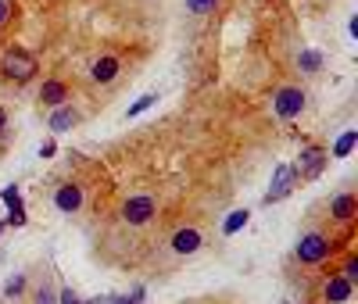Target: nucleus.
<instances>
[{
	"mask_svg": "<svg viewBox=\"0 0 358 304\" xmlns=\"http://www.w3.org/2000/svg\"><path fill=\"white\" fill-rule=\"evenodd\" d=\"M355 215H358V197L355 194H337L333 201H330V218L333 222H355Z\"/></svg>",
	"mask_w": 358,
	"mask_h": 304,
	"instance_id": "11",
	"label": "nucleus"
},
{
	"mask_svg": "<svg viewBox=\"0 0 358 304\" xmlns=\"http://www.w3.org/2000/svg\"><path fill=\"white\" fill-rule=\"evenodd\" d=\"M154 101H158V93H147V97H140V101H136V104L129 107V115H144V111H147V107H151Z\"/></svg>",
	"mask_w": 358,
	"mask_h": 304,
	"instance_id": "21",
	"label": "nucleus"
},
{
	"mask_svg": "<svg viewBox=\"0 0 358 304\" xmlns=\"http://www.w3.org/2000/svg\"><path fill=\"white\" fill-rule=\"evenodd\" d=\"M308 107V93L301 86H279L276 97H272V115L279 122H294L301 118V111Z\"/></svg>",
	"mask_w": 358,
	"mask_h": 304,
	"instance_id": "1",
	"label": "nucleus"
},
{
	"mask_svg": "<svg viewBox=\"0 0 358 304\" xmlns=\"http://www.w3.org/2000/svg\"><path fill=\"white\" fill-rule=\"evenodd\" d=\"M47 125H51V133H68V129L79 125V111H75L72 104H57L54 115L47 118Z\"/></svg>",
	"mask_w": 358,
	"mask_h": 304,
	"instance_id": "12",
	"label": "nucleus"
},
{
	"mask_svg": "<svg viewBox=\"0 0 358 304\" xmlns=\"http://www.w3.org/2000/svg\"><path fill=\"white\" fill-rule=\"evenodd\" d=\"M54 207L61 215H75L83 207V186L79 183H61L54 190Z\"/></svg>",
	"mask_w": 358,
	"mask_h": 304,
	"instance_id": "7",
	"label": "nucleus"
},
{
	"mask_svg": "<svg viewBox=\"0 0 358 304\" xmlns=\"http://www.w3.org/2000/svg\"><path fill=\"white\" fill-rule=\"evenodd\" d=\"M351 294H355V283L344 279V276H330L322 283V301L326 304H344V301H351Z\"/></svg>",
	"mask_w": 358,
	"mask_h": 304,
	"instance_id": "9",
	"label": "nucleus"
},
{
	"mask_svg": "<svg viewBox=\"0 0 358 304\" xmlns=\"http://www.w3.org/2000/svg\"><path fill=\"white\" fill-rule=\"evenodd\" d=\"M107 304H144V286H136L133 294H118V297H107Z\"/></svg>",
	"mask_w": 358,
	"mask_h": 304,
	"instance_id": "20",
	"label": "nucleus"
},
{
	"mask_svg": "<svg viewBox=\"0 0 358 304\" xmlns=\"http://www.w3.org/2000/svg\"><path fill=\"white\" fill-rule=\"evenodd\" d=\"M326 162H330V154H326L322 147H305L301 154H298V162H294V168H298V175L301 179H319L322 175V168H326Z\"/></svg>",
	"mask_w": 358,
	"mask_h": 304,
	"instance_id": "5",
	"label": "nucleus"
},
{
	"mask_svg": "<svg viewBox=\"0 0 358 304\" xmlns=\"http://www.w3.org/2000/svg\"><path fill=\"white\" fill-rule=\"evenodd\" d=\"M90 79H93L97 86L115 83V79H118V58H115V54H101V58L90 65Z\"/></svg>",
	"mask_w": 358,
	"mask_h": 304,
	"instance_id": "10",
	"label": "nucleus"
},
{
	"mask_svg": "<svg viewBox=\"0 0 358 304\" xmlns=\"http://www.w3.org/2000/svg\"><path fill=\"white\" fill-rule=\"evenodd\" d=\"M36 304H57V294L51 290V286H40V290H36Z\"/></svg>",
	"mask_w": 358,
	"mask_h": 304,
	"instance_id": "23",
	"label": "nucleus"
},
{
	"mask_svg": "<svg viewBox=\"0 0 358 304\" xmlns=\"http://www.w3.org/2000/svg\"><path fill=\"white\" fill-rule=\"evenodd\" d=\"M4 125H8V111L0 107V129H4Z\"/></svg>",
	"mask_w": 358,
	"mask_h": 304,
	"instance_id": "28",
	"label": "nucleus"
},
{
	"mask_svg": "<svg viewBox=\"0 0 358 304\" xmlns=\"http://www.w3.org/2000/svg\"><path fill=\"white\" fill-rule=\"evenodd\" d=\"M301 183V175H298V168H294L290 162H283V165H276V172H272V183H269V190H266V204H279L283 197H290L294 194V186Z\"/></svg>",
	"mask_w": 358,
	"mask_h": 304,
	"instance_id": "4",
	"label": "nucleus"
},
{
	"mask_svg": "<svg viewBox=\"0 0 358 304\" xmlns=\"http://www.w3.org/2000/svg\"><path fill=\"white\" fill-rule=\"evenodd\" d=\"M4 229H8V222H4V218H0V233H4Z\"/></svg>",
	"mask_w": 358,
	"mask_h": 304,
	"instance_id": "30",
	"label": "nucleus"
},
{
	"mask_svg": "<svg viewBox=\"0 0 358 304\" xmlns=\"http://www.w3.org/2000/svg\"><path fill=\"white\" fill-rule=\"evenodd\" d=\"M57 304H83V301H79V294H75L72 286H65V290L57 294Z\"/></svg>",
	"mask_w": 358,
	"mask_h": 304,
	"instance_id": "24",
	"label": "nucleus"
},
{
	"mask_svg": "<svg viewBox=\"0 0 358 304\" xmlns=\"http://www.w3.org/2000/svg\"><path fill=\"white\" fill-rule=\"evenodd\" d=\"M83 304H107V297H93V301H83Z\"/></svg>",
	"mask_w": 358,
	"mask_h": 304,
	"instance_id": "29",
	"label": "nucleus"
},
{
	"mask_svg": "<svg viewBox=\"0 0 358 304\" xmlns=\"http://www.w3.org/2000/svg\"><path fill=\"white\" fill-rule=\"evenodd\" d=\"M0 201L8 204V212H22V194H18V186H4Z\"/></svg>",
	"mask_w": 358,
	"mask_h": 304,
	"instance_id": "18",
	"label": "nucleus"
},
{
	"mask_svg": "<svg viewBox=\"0 0 358 304\" xmlns=\"http://www.w3.org/2000/svg\"><path fill=\"white\" fill-rule=\"evenodd\" d=\"M247 222H251V212H247V207H237V212H233V215L222 222V233H226V236H233V233H240V229L247 226Z\"/></svg>",
	"mask_w": 358,
	"mask_h": 304,
	"instance_id": "14",
	"label": "nucleus"
},
{
	"mask_svg": "<svg viewBox=\"0 0 358 304\" xmlns=\"http://www.w3.org/2000/svg\"><path fill=\"white\" fill-rule=\"evenodd\" d=\"M298 68H301L305 75H316V72L322 68V54H319V51H301V54H298Z\"/></svg>",
	"mask_w": 358,
	"mask_h": 304,
	"instance_id": "15",
	"label": "nucleus"
},
{
	"mask_svg": "<svg viewBox=\"0 0 358 304\" xmlns=\"http://www.w3.org/2000/svg\"><path fill=\"white\" fill-rule=\"evenodd\" d=\"M219 8V0H186V11L190 14H212Z\"/></svg>",
	"mask_w": 358,
	"mask_h": 304,
	"instance_id": "19",
	"label": "nucleus"
},
{
	"mask_svg": "<svg viewBox=\"0 0 358 304\" xmlns=\"http://www.w3.org/2000/svg\"><path fill=\"white\" fill-rule=\"evenodd\" d=\"M8 229H22L25 226V207H22V212H8Z\"/></svg>",
	"mask_w": 358,
	"mask_h": 304,
	"instance_id": "22",
	"label": "nucleus"
},
{
	"mask_svg": "<svg viewBox=\"0 0 358 304\" xmlns=\"http://www.w3.org/2000/svg\"><path fill=\"white\" fill-rule=\"evenodd\" d=\"M11 22V0H0V29Z\"/></svg>",
	"mask_w": 358,
	"mask_h": 304,
	"instance_id": "26",
	"label": "nucleus"
},
{
	"mask_svg": "<svg viewBox=\"0 0 358 304\" xmlns=\"http://www.w3.org/2000/svg\"><path fill=\"white\" fill-rule=\"evenodd\" d=\"M340 276H344V279H358V258H355V254H351V258H348V265H344V272H340Z\"/></svg>",
	"mask_w": 358,
	"mask_h": 304,
	"instance_id": "25",
	"label": "nucleus"
},
{
	"mask_svg": "<svg viewBox=\"0 0 358 304\" xmlns=\"http://www.w3.org/2000/svg\"><path fill=\"white\" fill-rule=\"evenodd\" d=\"M54 154H57V143H54V140H47L43 147H40V157H54Z\"/></svg>",
	"mask_w": 358,
	"mask_h": 304,
	"instance_id": "27",
	"label": "nucleus"
},
{
	"mask_svg": "<svg viewBox=\"0 0 358 304\" xmlns=\"http://www.w3.org/2000/svg\"><path fill=\"white\" fill-rule=\"evenodd\" d=\"M0 72H4L8 79H14V83H33L40 65H36V58H29L25 51H8L4 58H0Z\"/></svg>",
	"mask_w": 358,
	"mask_h": 304,
	"instance_id": "3",
	"label": "nucleus"
},
{
	"mask_svg": "<svg viewBox=\"0 0 358 304\" xmlns=\"http://www.w3.org/2000/svg\"><path fill=\"white\" fill-rule=\"evenodd\" d=\"M25 283H29L25 272H14V276L4 283V297H22L25 294Z\"/></svg>",
	"mask_w": 358,
	"mask_h": 304,
	"instance_id": "16",
	"label": "nucleus"
},
{
	"mask_svg": "<svg viewBox=\"0 0 358 304\" xmlns=\"http://www.w3.org/2000/svg\"><path fill=\"white\" fill-rule=\"evenodd\" d=\"M154 212H158V204H154V197H147V194L129 197L126 204H122V218H126L129 226H147V222L154 218Z\"/></svg>",
	"mask_w": 358,
	"mask_h": 304,
	"instance_id": "6",
	"label": "nucleus"
},
{
	"mask_svg": "<svg viewBox=\"0 0 358 304\" xmlns=\"http://www.w3.org/2000/svg\"><path fill=\"white\" fill-rule=\"evenodd\" d=\"M65 101H68V86L61 83V79H47V83L40 86V104L57 107V104H65Z\"/></svg>",
	"mask_w": 358,
	"mask_h": 304,
	"instance_id": "13",
	"label": "nucleus"
},
{
	"mask_svg": "<svg viewBox=\"0 0 358 304\" xmlns=\"http://www.w3.org/2000/svg\"><path fill=\"white\" fill-rule=\"evenodd\" d=\"M355 140H358V133H355V129H348L344 136L337 140V147H333V157H348V154L355 151Z\"/></svg>",
	"mask_w": 358,
	"mask_h": 304,
	"instance_id": "17",
	"label": "nucleus"
},
{
	"mask_svg": "<svg viewBox=\"0 0 358 304\" xmlns=\"http://www.w3.org/2000/svg\"><path fill=\"white\" fill-rule=\"evenodd\" d=\"M287 304H290V301H287Z\"/></svg>",
	"mask_w": 358,
	"mask_h": 304,
	"instance_id": "31",
	"label": "nucleus"
},
{
	"mask_svg": "<svg viewBox=\"0 0 358 304\" xmlns=\"http://www.w3.org/2000/svg\"><path fill=\"white\" fill-rule=\"evenodd\" d=\"M201 244H205V236H201V229H194V226H183V229H176V236H172V254H176V258H186V254L201 251Z\"/></svg>",
	"mask_w": 358,
	"mask_h": 304,
	"instance_id": "8",
	"label": "nucleus"
},
{
	"mask_svg": "<svg viewBox=\"0 0 358 304\" xmlns=\"http://www.w3.org/2000/svg\"><path fill=\"white\" fill-rule=\"evenodd\" d=\"M330 251H333V240L322 236L319 229L305 233V236L298 240V247H294V254H298L301 265H322L326 258H330Z\"/></svg>",
	"mask_w": 358,
	"mask_h": 304,
	"instance_id": "2",
	"label": "nucleus"
}]
</instances>
